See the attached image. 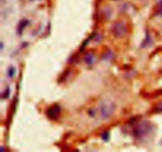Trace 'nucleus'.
Here are the masks:
<instances>
[{
    "instance_id": "obj_1",
    "label": "nucleus",
    "mask_w": 162,
    "mask_h": 152,
    "mask_svg": "<svg viewBox=\"0 0 162 152\" xmlns=\"http://www.w3.org/2000/svg\"><path fill=\"white\" fill-rule=\"evenodd\" d=\"M153 131V125L147 121H142L134 127L133 136L138 139H144L149 136Z\"/></svg>"
},
{
    "instance_id": "obj_2",
    "label": "nucleus",
    "mask_w": 162,
    "mask_h": 152,
    "mask_svg": "<svg viewBox=\"0 0 162 152\" xmlns=\"http://www.w3.org/2000/svg\"><path fill=\"white\" fill-rule=\"evenodd\" d=\"M115 106L114 104L111 102H103L101 106H100V113H101V117L106 120L111 117L113 112H114Z\"/></svg>"
},
{
    "instance_id": "obj_3",
    "label": "nucleus",
    "mask_w": 162,
    "mask_h": 152,
    "mask_svg": "<svg viewBox=\"0 0 162 152\" xmlns=\"http://www.w3.org/2000/svg\"><path fill=\"white\" fill-rule=\"evenodd\" d=\"M127 32L126 24L122 21H117L112 25L111 32L115 37H122Z\"/></svg>"
},
{
    "instance_id": "obj_4",
    "label": "nucleus",
    "mask_w": 162,
    "mask_h": 152,
    "mask_svg": "<svg viewBox=\"0 0 162 152\" xmlns=\"http://www.w3.org/2000/svg\"><path fill=\"white\" fill-rule=\"evenodd\" d=\"M45 114L50 120H58L61 114V106L59 104L52 105L46 110Z\"/></svg>"
},
{
    "instance_id": "obj_5",
    "label": "nucleus",
    "mask_w": 162,
    "mask_h": 152,
    "mask_svg": "<svg viewBox=\"0 0 162 152\" xmlns=\"http://www.w3.org/2000/svg\"><path fill=\"white\" fill-rule=\"evenodd\" d=\"M84 61L89 66L92 65L94 63V61H95V54H94V53L92 52V51L86 52L85 55H84Z\"/></svg>"
},
{
    "instance_id": "obj_6",
    "label": "nucleus",
    "mask_w": 162,
    "mask_h": 152,
    "mask_svg": "<svg viewBox=\"0 0 162 152\" xmlns=\"http://www.w3.org/2000/svg\"><path fill=\"white\" fill-rule=\"evenodd\" d=\"M152 43H153V40H152V38H151V35L149 34V32L147 31V32H146V38L144 40V41L142 42V44L141 45V47H142V48H147V47L151 46V45H152Z\"/></svg>"
},
{
    "instance_id": "obj_7",
    "label": "nucleus",
    "mask_w": 162,
    "mask_h": 152,
    "mask_svg": "<svg viewBox=\"0 0 162 152\" xmlns=\"http://www.w3.org/2000/svg\"><path fill=\"white\" fill-rule=\"evenodd\" d=\"M29 23V21L26 19H23L20 21V23L18 24V33H19L20 35L22 34V32L24 28L28 25Z\"/></svg>"
},
{
    "instance_id": "obj_8",
    "label": "nucleus",
    "mask_w": 162,
    "mask_h": 152,
    "mask_svg": "<svg viewBox=\"0 0 162 152\" xmlns=\"http://www.w3.org/2000/svg\"><path fill=\"white\" fill-rule=\"evenodd\" d=\"M113 56V53H112V51L111 50H107V51H105V53L103 54L102 55V60L104 61H108L111 59V58Z\"/></svg>"
},
{
    "instance_id": "obj_9",
    "label": "nucleus",
    "mask_w": 162,
    "mask_h": 152,
    "mask_svg": "<svg viewBox=\"0 0 162 152\" xmlns=\"http://www.w3.org/2000/svg\"><path fill=\"white\" fill-rule=\"evenodd\" d=\"M109 132H108V130H104V131H102L101 133V138L105 142H107L108 141V139H109Z\"/></svg>"
},
{
    "instance_id": "obj_10",
    "label": "nucleus",
    "mask_w": 162,
    "mask_h": 152,
    "mask_svg": "<svg viewBox=\"0 0 162 152\" xmlns=\"http://www.w3.org/2000/svg\"><path fill=\"white\" fill-rule=\"evenodd\" d=\"M15 73H16V70H15V68L14 66L9 67V69L7 70V76H8V77H10V78L14 76Z\"/></svg>"
},
{
    "instance_id": "obj_11",
    "label": "nucleus",
    "mask_w": 162,
    "mask_h": 152,
    "mask_svg": "<svg viewBox=\"0 0 162 152\" xmlns=\"http://www.w3.org/2000/svg\"><path fill=\"white\" fill-rule=\"evenodd\" d=\"M153 111L156 112V113L162 112V101H160L159 102H157L155 106H154V107H153Z\"/></svg>"
},
{
    "instance_id": "obj_12",
    "label": "nucleus",
    "mask_w": 162,
    "mask_h": 152,
    "mask_svg": "<svg viewBox=\"0 0 162 152\" xmlns=\"http://www.w3.org/2000/svg\"><path fill=\"white\" fill-rule=\"evenodd\" d=\"M9 95H10V88H7V89H6V91H5V92L3 93V98H7L9 97Z\"/></svg>"
},
{
    "instance_id": "obj_13",
    "label": "nucleus",
    "mask_w": 162,
    "mask_h": 152,
    "mask_svg": "<svg viewBox=\"0 0 162 152\" xmlns=\"http://www.w3.org/2000/svg\"><path fill=\"white\" fill-rule=\"evenodd\" d=\"M89 114L90 116H94L95 115V113H94V110H93V109H91V110H89Z\"/></svg>"
},
{
    "instance_id": "obj_14",
    "label": "nucleus",
    "mask_w": 162,
    "mask_h": 152,
    "mask_svg": "<svg viewBox=\"0 0 162 152\" xmlns=\"http://www.w3.org/2000/svg\"><path fill=\"white\" fill-rule=\"evenodd\" d=\"M115 1H118V0H115Z\"/></svg>"
}]
</instances>
